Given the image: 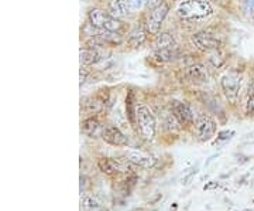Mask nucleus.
<instances>
[{
	"label": "nucleus",
	"mask_w": 254,
	"mask_h": 211,
	"mask_svg": "<svg viewBox=\"0 0 254 211\" xmlns=\"http://www.w3.org/2000/svg\"><path fill=\"white\" fill-rule=\"evenodd\" d=\"M212 14V6L206 0H185L178 7V16L182 20L193 21L209 17Z\"/></svg>",
	"instance_id": "f257e3e1"
},
{
	"label": "nucleus",
	"mask_w": 254,
	"mask_h": 211,
	"mask_svg": "<svg viewBox=\"0 0 254 211\" xmlns=\"http://www.w3.org/2000/svg\"><path fill=\"white\" fill-rule=\"evenodd\" d=\"M137 125H138V129H140V133L141 136L151 142L154 140L155 133H157V120H155V116L153 115L151 109L147 106V105H137Z\"/></svg>",
	"instance_id": "f03ea898"
},
{
	"label": "nucleus",
	"mask_w": 254,
	"mask_h": 211,
	"mask_svg": "<svg viewBox=\"0 0 254 211\" xmlns=\"http://www.w3.org/2000/svg\"><path fill=\"white\" fill-rule=\"evenodd\" d=\"M220 85L229 102L236 104L239 100V94H240V87H242V74L236 71L225 74L220 80Z\"/></svg>",
	"instance_id": "7ed1b4c3"
},
{
	"label": "nucleus",
	"mask_w": 254,
	"mask_h": 211,
	"mask_svg": "<svg viewBox=\"0 0 254 211\" xmlns=\"http://www.w3.org/2000/svg\"><path fill=\"white\" fill-rule=\"evenodd\" d=\"M192 43L198 50L205 51V53H212L215 50H219V47H220V40L209 31H199L196 34H193Z\"/></svg>",
	"instance_id": "20e7f679"
},
{
	"label": "nucleus",
	"mask_w": 254,
	"mask_h": 211,
	"mask_svg": "<svg viewBox=\"0 0 254 211\" xmlns=\"http://www.w3.org/2000/svg\"><path fill=\"white\" fill-rule=\"evenodd\" d=\"M216 122L212 119L208 115H200L196 125H195V130H196V136L200 142H209L210 139L215 136L216 133Z\"/></svg>",
	"instance_id": "39448f33"
},
{
	"label": "nucleus",
	"mask_w": 254,
	"mask_h": 211,
	"mask_svg": "<svg viewBox=\"0 0 254 211\" xmlns=\"http://www.w3.org/2000/svg\"><path fill=\"white\" fill-rule=\"evenodd\" d=\"M168 4L163 3L160 4L158 7H155L154 10H151L150 13V17L147 20V31L153 36H158L160 30H161V24H163L164 18L167 17L168 14Z\"/></svg>",
	"instance_id": "423d86ee"
},
{
	"label": "nucleus",
	"mask_w": 254,
	"mask_h": 211,
	"mask_svg": "<svg viewBox=\"0 0 254 211\" xmlns=\"http://www.w3.org/2000/svg\"><path fill=\"white\" fill-rule=\"evenodd\" d=\"M100 136L106 143H109L112 146H127L128 145V139L126 135L115 125H106L102 129Z\"/></svg>",
	"instance_id": "0eeeda50"
},
{
	"label": "nucleus",
	"mask_w": 254,
	"mask_h": 211,
	"mask_svg": "<svg viewBox=\"0 0 254 211\" xmlns=\"http://www.w3.org/2000/svg\"><path fill=\"white\" fill-rule=\"evenodd\" d=\"M125 157L127 162L133 163V165L143 167V169H151L155 166V157L150 153H145L141 150H136V149H130L125 152Z\"/></svg>",
	"instance_id": "6e6552de"
},
{
	"label": "nucleus",
	"mask_w": 254,
	"mask_h": 211,
	"mask_svg": "<svg viewBox=\"0 0 254 211\" xmlns=\"http://www.w3.org/2000/svg\"><path fill=\"white\" fill-rule=\"evenodd\" d=\"M171 109H173L174 116L180 122V125L190 126V125L193 123V113H192V109L187 104H184L181 101H173Z\"/></svg>",
	"instance_id": "1a4fd4ad"
},
{
	"label": "nucleus",
	"mask_w": 254,
	"mask_h": 211,
	"mask_svg": "<svg viewBox=\"0 0 254 211\" xmlns=\"http://www.w3.org/2000/svg\"><path fill=\"white\" fill-rule=\"evenodd\" d=\"M98 167L102 173L108 176L118 175L120 172H123V166L116 162L115 159H109V157H100L98 160Z\"/></svg>",
	"instance_id": "9d476101"
},
{
	"label": "nucleus",
	"mask_w": 254,
	"mask_h": 211,
	"mask_svg": "<svg viewBox=\"0 0 254 211\" xmlns=\"http://www.w3.org/2000/svg\"><path fill=\"white\" fill-rule=\"evenodd\" d=\"M185 73L193 81H205L208 80V71L202 64H190L185 68Z\"/></svg>",
	"instance_id": "9b49d317"
},
{
	"label": "nucleus",
	"mask_w": 254,
	"mask_h": 211,
	"mask_svg": "<svg viewBox=\"0 0 254 211\" xmlns=\"http://www.w3.org/2000/svg\"><path fill=\"white\" fill-rule=\"evenodd\" d=\"M167 48H177V43L174 40V37L170 33H161L158 36H155L154 50H167Z\"/></svg>",
	"instance_id": "f8f14e48"
},
{
	"label": "nucleus",
	"mask_w": 254,
	"mask_h": 211,
	"mask_svg": "<svg viewBox=\"0 0 254 211\" xmlns=\"http://www.w3.org/2000/svg\"><path fill=\"white\" fill-rule=\"evenodd\" d=\"M102 55L95 48H82L81 50V63L83 65H93L102 61Z\"/></svg>",
	"instance_id": "ddd939ff"
},
{
	"label": "nucleus",
	"mask_w": 254,
	"mask_h": 211,
	"mask_svg": "<svg viewBox=\"0 0 254 211\" xmlns=\"http://www.w3.org/2000/svg\"><path fill=\"white\" fill-rule=\"evenodd\" d=\"M108 17V13H105L100 9H92L89 11V24L92 27L105 30V21Z\"/></svg>",
	"instance_id": "4468645a"
},
{
	"label": "nucleus",
	"mask_w": 254,
	"mask_h": 211,
	"mask_svg": "<svg viewBox=\"0 0 254 211\" xmlns=\"http://www.w3.org/2000/svg\"><path fill=\"white\" fill-rule=\"evenodd\" d=\"M100 129V122L98 118H95V116H92V118H88V119H85L82 122L81 125V130L85 133V135H88V136H95L98 132H99Z\"/></svg>",
	"instance_id": "2eb2a0df"
},
{
	"label": "nucleus",
	"mask_w": 254,
	"mask_h": 211,
	"mask_svg": "<svg viewBox=\"0 0 254 211\" xmlns=\"http://www.w3.org/2000/svg\"><path fill=\"white\" fill-rule=\"evenodd\" d=\"M127 13L126 0H110L109 1V14L113 17H125Z\"/></svg>",
	"instance_id": "dca6fc26"
},
{
	"label": "nucleus",
	"mask_w": 254,
	"mask_h": 211,
	"mask_svg": "<svg viewBox=\"0 0 254 211\" xmlns=\"http://www.w3.org/2000/svg\"><path fill=\"white\" fill-rule=\"evenodd\" d=\"M145 40H147V33L144 28L136 27L128 36V44L131 47H140L141 44H144Z\"/></svg>",
	"instance_id": "f3484780"
},
{
	"label": "nucleus",
	"mask_w": 254,
	"mask_h": 211,
	"mask_svg": "<svg viewBox=\"0 0 254 211\" xmlns=\"http://www.w3.org/2000/svg\"><path fill=\"white\" fill-rule=\"evenodd\" d=\"M134 94L133 92H130L128 95H127L126 98V112H127V118L130 120V123L133 125V126H136L137 125V106L134 105Z\"/></svg>",
	"instance_id": "a211bd4d"
},
{
	"label": "nucleus",
	"mask_w": 254,
	"mask_h": 211,
	"mask_svg": "<svg viewBox=\"0 0 254 211\" xmlns=\"http://www.w3.org/2000/svg\"><path fill=\"white\" fill-rule=\"evenodd\" d=\"M103 104L105 101L103 100H99L98 97H93V98H89L88 101L85 102V110L91 115H95V113H99L100 110L103 109Z\"/></svg>",
	"instance_id": "6ab92c4d"
},
{
	"label": "nucleus",
	"mask_w": 254,
	"mask_h": 211,
	"mask_svg": "<svg viewBox=\"0 0 254 211\" xmlns=\"http://www.w3.org/2000/svg\"><path fill=\"white\" fill-rule=\"evenodd\" d=\"M177 48H167V50H158L155 51V58L161 63H168L177 58Z\"/></svg>",
	"instance_id": "aec40b11"
},
{
	"label": "nucleus",
	"mask_w": 254,
	"mask_h": 211,
	"mask_svg": "<svg viewBox=\"0 0 254 211\" xmlns=\"http://www.w3.org/2000/svg\"><path fill=\"white\" fill-rule=\"evenodd\" d=\"M82 206H83V209L88 211H98L100 207L99 202L96 200V199H93L92 196H85L83 197V200H82Z\"/></svg>",
	"instance_id": "412c9836"
},
{
	"label": "nucleus",
	"mask_w": 254,
	"mask_h": 211,
	"mask_svg": "<svg viewBox=\"0 0 254 211\" xmlns=\"http://www.w3.org/2000/svg\"><path fill=\"white\" fill-rule=\"evenodd\" d=\"M209 61H210V64L213 65V67H222L223 63H225V57H223V53L220 51V50H215V51H212V54L209 57Z\"/></svg>",
	"instance_id": "4be33fe9"
},
{
	"label": "nucleus",
	"mask_w": 254,
	"mask_h": 211,
	"mask_svg": "<svg viewBox=\"0 0 254 211\" xmlns=\"http://www.w3.org/2000/svg\"><path fill=\"white\" fill-rule=\"evenodd\" d=\"M143 4H144V0H126L127 11L128 13H136L143 7Z\"/></svg>",
	"instance_id": "5701e85b"
},
{
	"label": "nucleus",
	"mask_w": 254,
	"mask_h": 211,
	"mask_svg": "<svg viewBox=\"0 0 254 211\" xmlns=\"http://www.w3.org/2000/svg\"><path fill=\"white\" fill-rule=\"evenodd\" d=\"M136 183H137V176H131V177H127L126 180H125V182L122 183V186H123V190H125L127 194H128L130 192H131V189H133V187L136 186Z\"/></svg>",
	"instance_id": "b1692460"
},
{
	"label": "nucleus",
	"mask_w": 254,
	"mask_h": 211,
	"mask_svg": "<svg viewBox=\"0 0 254 211\" xmlns=\"http://www.w3.org/2000/svg\"><path fill=\"white\" fill-rule=\"evenodd\" d=\"M246 112L249 115H254V94L249 95V100L246 102Z\"/></svg>",
	"instance_id": "393cba45"
},
{
	"label": "nucleus",
	"mask_w": 254,
	"mask_h": 211,
	"mask_svg": "<svg viewBox=\"0 0 254 211\" xmlns=\"http://www.w3.org/2000/svg\"><path fill=\"white\" fill-rule=\"evenodd\" d=\"M245 10L252 17H254V0H245Z\"/></svg>",
	"instance_id": "a878e982"
},
{
	"label": "nucleus",
	"mask_w": 254,
	"mask_h": 211,
	"mask_svg": "<svg viewBox=\"0 0 254 211\" xmlns=\"http://www.w3.org/2000/svg\"><path fill=\"white\" fill-rule=\"evenodd\" d=\"M163 3L164 1H161V0H145V6L150 10H154L155 7H158Z\"/></svg>",
	"instance_id": "bb28decb"
},
{
	"label": "nucleus",
	"mask_w": 254,
	"mask_h": 211,
	"mask_svg": "<svg viewBox=\"0 0 254 211\" xmlns=\"http://www.w3.org/2000/svg\"><path fill=\"white\" fill-rule=\"evenodd\" d=\"M79 78H81V87L85 84L86 81V78H88V70L86 68H83L81 67V71H79Z\"/></svg>",
	"instance_id": "cd10ccee"
},
{
	"label": "nucleus",
	"mask_w": 254,
	"mask_h": 211,
	"mask_svg": "<svg viewBox=\"0 0 254 211\" xmlns=\"http://www.w3.org/2000/svg\"><path fill=\"white\" fill-rule=\"evenodd\" d=\"M218 186H219L218 182H209L208 184H205L203 190H210V189H215V187H218Z\"/></svg>",
	"instance_id": "c85d7f7f"
},
{
	"label": "nucleus",
	"mask_w": 254,
	"mask_h": 211,
	"mask_svg": "<svg viewBox=\"0 0 254 211\" xmlns=\"http://www.w3.org/2000/svg\"><path fill=\"white\" fill-rule=\"evenodd\" d=\"M161 197H163L161 194H157V196H155V197H154V199H153V200H150V202H148V204H154V203L158 202V200H160Z\"/></svg>",
	"instance_id": "c756f323"
},
{
	"label": "nucleus",
	"mask_w": 254,
	"mask_h": 211,
	"mask_svg": "<svg viewBox=\"0 0 254 211\" xmlns=\"http://www.w3.org/2000/svg\"><path fill=\"white\" fill-rule=\"evenodd\" d=\"M227 135H229V132H222V133H220V136H219V140H223V139H226Z\"/></svg>",
	"instance_id": "7c9ffc66"
},
{
	"label": "nucleus",
	"mask_w": 254,
	"mask_h": 211,
	"mask_svg": "<svg viewBox=\"0 0 254 211\" xmlns=\"http://www.w3.org/2000/svg\"><path fill=\"white\" fill-rule=\"evenodd\" d=\"M98 211H109V210H108V209H103V207H102V209H99Z\"/></svg>",
	"instance_id": "2f4dec72"
},
{
	"label": "nucleus",
	"mask_w": 254,
	"mask_h": 211,
	"mask_svg": "<svg viewBox=\"0 0 254 211\" xmlns=\"http://www.w3.org/2000/svg\"><path fill=\"white\" fill-rule=\"evenodd\" d=\"M137 211H147V210H143V209H138V210ZM153 211H155V210H153Z\"/></svg>",
	"instance_id": "473e14b6"
}]
</instances>
